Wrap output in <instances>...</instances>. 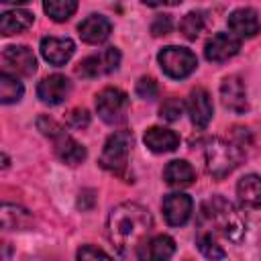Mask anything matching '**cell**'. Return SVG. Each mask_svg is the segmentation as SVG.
I'll return each mask as SVG.
<instances>
[{
  "label": "cell",
  "instance_id": "9",
  "mask_svg": "<svg viewBox=\"0 0 261 261\" xmlns=\"http://www.w3.org/2000/svg\"><path fill=\"white\" fill-rule=\"evenodd\" d=\"M239 49H241V39H237L232 33H216L206 41L204 55L212 63H222L234 57Z\"/></svg>",
  "mask_w": 261,
  "mask_h": 261
},
{
  "label": "cell",
  "instance_id": "15",
  "mask_svg": "<svg viewBox=\"0 0 261 261\" xmlns=\"http://www.w3.org/2000/svg\"><path fill=\"white\" fill-rule=\"evenodd\" d=\"M4 63L18 75H33L37 71V57L27 45H10L2 51Z\"/></svg>",
  "mask_w": 261,
  "mask_h": 261
},
{
  "label": "cell",
  "instance_id": "13",
  "mask_svg": "<svg viewBox=\"0 0 261 261\" xmlns=\"http://www.w3.org/2000/svg\"><path fill=\"white\" fill-rule=\"evenodd\" d=\"M175 253V241L169 234H155L137 249L139 261H169Z\"/></svg>",
  "mask_w": 261,
  "mask_h": 261
},
{
  "label": "cell",
  "instance_id": "11",
  "mask_svg": "<svg viewBox=\"0 0 261 261\" xmlns=\"http://www.w3.org/2000/svg\"><path fill=\"white\" fill-rule=\"evenodd\" d=\"M163 216L167 220V224L171 226H181L190 220L192 216V208H194V202L188 194H181V192H175V194H167L163 198Z\"/></svg>",
  "mask_w": 261,
  "mask_h": 261
},
{
  "label": "cell",
  "instance_id": "25",
  "mask_svg": "<svg viewBox=\"0 0 261 261\" xmlns=\"http://www.w3.org/2000/svg\"><path fill=\"white\" fill-rule=\"evenodd\" d=\"M31 214L18 206L4 204L2 206V226L4 228H24L31 224Z\"/></svg>",
  "mask_w": 261,
  "mask_h": 261
},
{
  "label": "cell",
  "instance_id": "21",
  "mask_svg": "<svg viewBox=\"0 0 261 261\" xmlns=\"http://www.w3.org/2000/svg\"><path fill=\"white\" fill-rule=\"evenodd\" d=\"M35 20V14L27 8H14V10H6L2 12L0 16V33L4 37H10V35H16V33H22L27 31Z\"/></svg>",
  "mask_w": 261,
  "mask_h": 261
},
{
  "label": "cell",
  "instance_id": "12",
  "mask_svg": "<svg viewBox=\"0 0 261 261\" xmlns=\"http://www.w3.org/2000/svg\"><path fill=\"white\" fill-rule=\"evenodd\" d=\"M69 90H71V82L61 73H53V75H47V77H43L39 82L37 96H39V100L43 104L57 106L67 98Z\"/></svg>",
  "mask_w": 261,
  "mask_h": 261
},
{
  "label": "cell",
  "instance_id": "2",
  "mask_svg": "<svg viewBox=\"0 0 261 261\" xmlns=\"http://www.w3.org/2000/svg\"><path fill=\"white\" fill-rule=\"evenodd\" d=\"M200 232H206L210 237L220 234L222 239L239 245L247 234V222L241 216V212L222 196H212L200 206L198 214Z\"/></svg>",
  "mask_w": 261,
  "mask_h": 261
},
{
  "label": "cell",
  "instance_id": "7",
  "mask_svg": "<svg viewBox=\"0 0 261 261\" xmlns=\"http://www.w3.org/2000/svg\"><path fill=\"white\" fill-rule=\"evenodd\" d=\"M96 110L98 116L106 124H118L126 118L128 112V96L120 88H104L96 96Z\"/></svg>",
  "mask_w": 261,
  "mask_h": 261
},
{
  "label": "cell",
  "instance_id": "18",
  "mask_svg": "<svg viewBox=\"0 0 261 261\" xmlns=\"http://www.w3.org/2000/svg\"><path fill=\"white\" fill-rule=\"evenodd\" d=\"M188 112H190V118L192 122L198 126V128H206L210 118H212V100H210V94L204 90V88H194L190 92V98H188Z\"/></svg>",
  "mask_w": 261,
  "mask_h": 261
},
{
  "label": "cell",
  "instance_id": "28",
  "mask_svg": "<svg viewBox=\"0 0 261 261\" xmlns=\"http://www.w3.org/2000/svg\"><path fill=\"white\" fill-rule=\"evenodd\" d=\"M181 112H184V102L179 98H167L161 104V108H159V116L165 118V120H169V122L177 120L181 116Z\"/></svg>",
  "mask_w": 261,
  "mask_h": 261
},
{
  "label": "cell",
  "instance_id": "30",
  "mask_svg": "<svg viewBox=\"0 0 261 261\" xmlns=\"http://www.w3.org/2000/svg\"><path fill=\"white\" fill-rule=\"evenodd\" d=\"M159 94V88H157V82L153 77H141L137 82V96L143 98V100H155Z\"/></svg>",
  "mask_w": 261,
  "mask_h": 261
},
{
  "label": "cell",
  "instance_id": "4",
  "mask_svg": "<svg viewBox=\"0 0 261 261\" xmlns=\"http://www.w3.org/2000/svg\"><path fill=\"white\" fill-rule=\"evenodd\" d=\"M37 126H39V130H41L45 137H49V139L53 141L55 153H57V157H59L63 163H67V165H77V163H82V161L86 159V149H84L59 122H55V120L49 118V116H39V118H37Z\"/></svg>",
  "mask_w": 261,
  "mask_h": 261
},
{
  "label": "cell",
  "instance_id": "20",
  "mask_svg": "<svg viewBox=\"0 0 261 261\" xmlns=\"http://www.w3.org/2000/svg\"><path fill=\"white\" fill-rule=\"evenodd\" d=\"M163 179L167 186L171 188H188L194 184L196 179V171L194 167L186 161V159H173L165 165L163 169Z\"/></svg>",
  "mask_w": 261,
  "mask_h": 261
},
{
  "label": "cell",
  "instance_id": "16",
  "mask_svg": "<svg viewBox=\"0 0 261 261\" xmlns=\"http://www.w3.org/2000/svg\"><path fill=\"white\" fill-rule=\"evenodd\" d=\"M75 45L67 37H43L41 39V55L51 65H63L71 59Z\"/></svg>",
  "mask_w": 261,
  "mask_h": 261
},
{
  "label": "cell",
  "instance_id": "29",
  "mask_svg": "<svg viewBox=\"0 0 261 261\" xmlns=\"http://www.w3.org/2000/svg\"><path fill=\"white\" fill-rule=\"evenodd\" d=\"M77 261H114L108 253H104L102 249L94 247V245H82L77 249V255H75Z\"/></svg>",
  "mask_w": 261,
  "mask_h": 261
},
{
  "label": "cell",
  "instance_id": "24",
  "mask_svg": "<svg viewBox=\"0 0 261 261\" xmlns=\"http://www.w3.org/2000/svg\"><path fill=\"white\" fill-rule=\"evenodd\" d=\"M43 10L55 20V22H63L69 16H73V12L77 10V2L75 0H47L43 4Z\"/></svg>",
  "mask_w": 261,
  "mask_h": 261
},
{
  "label": "cell",
  "instance_id": "26",
  "mask_svg": "<svg viewBox=\"0 0 261 261\" xmlns=\"http://www.w3.org/2000/svg\"><path fill=\"white\" fill-rule=\"evenodd\" d=\"M196 245H198L200 253H202L206 259H210V261H222V259L226 257L224 249L214 241V237H210V234H206V232H200V230H198V234H196Z\"/></svg>",
  "mask_w": 261,
  "mask_h": 261
},
{
  "label": "cell",
  "instance_id": "3",
  "mask_svg": "<svg viewBox=\"0 0 261 261\" xmlns=\"http://www.w3.org/2000/svg\"><path fill=\"white\" fill-rule=\"evenodd\" d=\"M204 157H206L208 173L216 179H222L230 171H234V167L243 159V153L237 145H232L220 137H212L204 145Z\"/></svg>",
  "mask_w": 261,
  "mask_h": 261
},
{
  "label": "cell",
  "instance_id": "32",
  "mask_svg": "<svg viewBox=\"0 0 261 261\" xmlns=\"http://www.w3.org/2000/svg\"><path fill=\"white\" fill-rule=\"evenodd\" d=\"M171 29H173V20H171L169 14H159V16L153 20V24H151V33H153L155 37L167 35V33H171Z\"/></svg>",
  "mask_w": 261,
  "mask_h": 261
},
{
  "label": "cell",
  "instance_id": "6",
  "mask_svg": "<svg viewBox=\"0 0 261 261\" xmlns=\"http://www.w3.org/2000/svg\"><path fill=\"white\" fill-rule=\"evenodd\" d=\"M157 61H159L163 73L169 75V77H173V80H184V77H188L198 67L196 55L190 49L175 47V45L163 47L157 53Z\"/></svg>",
  "mask_w": 261,
  "mask_h": 261
},
{
  "label": "cell",
  "instance_id": "27",
  "mask_svg": "<svg viewBox=\"0 0 261 261\" xmlns=\"http://www.w3.org/2000/svg\"><path fill=\"white\" fill-rule=\"evenodd\" d=\"M179 31L188 41H196L200 37V33L204 31V16L202 12H188L181 20H179Z\"/></svg>",
  "mask_w": 261,
  "mask_h": 261
},
{
  "label": "cell",
  "instance_id": "8",
  "mask_svg": "<svg viewBox=\"0 0 261 261\" xmlns=\"http://www.w3.org/2000/svg\"><path fill=\"white\" fill-rule=\"evenodd\" d=\"M120 65V51L116 47H106L100 53H94L80 61L75 73L82 77H100L106 73L116 71Z\"/></svg>",
  "mask_w": 261,
  "mask_h": 261
},
{
  "label": "cell",
  "instance_id": "22",
  "mask_svg": "<svg viewBox=\"0 0 261 261\" xmlns=\"http://www.w3.org/2000/svg\"><path fill=\"white\" fill-rule=\"evenodd\" d=\"M237 196L245 208H261V177L255 173L241 177L237 184Z\"/></svg>",
  "mask_w": 261,
  "mask_h": 261
},
{
  "label": "cell",
  "instance_id": "1",
  "mask_svg": "<svg viewBox=\"0 0 261 261\" xmlns=\"http://www.w3.org/2000/svg\"><path fill=\"white\" fill-rule=\"evenodd\" d=\"M151 228H153L151 212L137 202L118 204L116 208H112L106 220L108 241L120 255H128L130 251L137 253V249L147 241Z\"/></svg>",
  "mask_w": 261,
  "mask_h": 261
},
{
  "label": "cell",
  "instance_id": "23",
  "mask_svg": "<svg viewBox=\"0 0 261 261\" xmlns=\"http://www.w3.org/2000/svg\"><path fill=\"white\" fill-rule=\"evenodd\" d=\"M24 94L22 84L16 80V75H10L8 71L0 73V102L2 104H12L18 102Z\"/></svg>",
  "mask_w": 261,
  "mask_h": 261
},
{
  "label": "cell",
  "instance_id": "31",
  "mask_svg": "<svg viewBox=\"0 0 261 261\" xmlns=\"http://www.w3.org/2000/svg\"><path fill=\"white\" fill-rule=\"evenodd\" d=\"M67 124L71 128H86L90 124V114L86 108H73L69 114H67Z\"/></svg>",
  "mask_w": 261,
  "mask_h": 261
},
{
  "label": "cell",
  "instance_id": "17",
  "mask_svg": "<svg viewBox=\"0 0 261 261\" xmlns=\"http://www.w3.org/2000/svg\"><path fill=\"white\" fill-rule=\"evenodd\" d=\"M77 31H80V39L84 43L98 45V43H104L110 37L112 22L106 16H102V14H90L88 18H84L77 24Z\"/></svg>",
  "mask_w": 261,
  "mask_h": 261
},
{
  "label": "cell",
  "instance_id": "10",
  "mask_svg": "<svg viewBox=\"0 0 261 261\" xmlns=\"http://www.w3.org/2000/svg\"><path fill=\"white\" fill-rule=\"evenodd\" d=\"M220 98L224 108H228L234 114H245L249 110V102H247V88L245 82L239 75H228L222 80L220 84Z\"/></svg>",
  "mask_w": 261,
  "mask_h": 261
},
{
  "label": "cell",
  "instance_id": "19",
  "mask_svg": "<svg viewBox=\"0 0 261 261\" xmlns=\"http://www.w3.org/2000/svg\"><path fill=\"white\" fill-rule=\"evenodd\" d=\"M145 145L153 151V153H169L173 149L179 147V135L169 130V128H163V126H151L145 130V137H143Z\"/></svg>",
  "mask_w": 261,
  "mask_h": 261
},
{
  "label": "cell",
  "instance_id": "5",
  "mask_svg": "<svg viewBox=\"0 0 261 261\" xmlns=\"http://www.w3.org/2000/svg\"><path fill=\"white\" fill-rule=\"evenodd\" d=\"M130 147H133V133L130 130H116L112 133L102 149L100 155V167H104L110 173L122 175L126 173L128 167V155H130Z\"/></svg>",
  "mask_w": 261,
  "mask_h": 261
},
{
  "label": "cell",
  "instance_id": "14",
  "mask_svg": "<svg viewBox=\"0 0 261 261\" xmlns=\"http://www.w3.org/2000/svg\"><path fill=\"white\" fill-rule=\"evenodd\" d=\"M226 24H228L230 33L237 39H251L261 31L259 16H257V12L253 8H237V10H232L228 14Z\"/></svg>",
  "mask_w": 261,
  "mask_h": 261
}]
</instances>
